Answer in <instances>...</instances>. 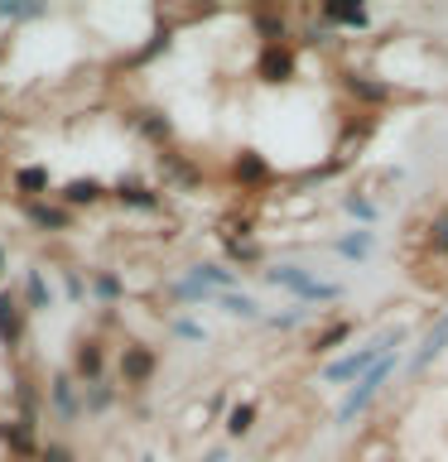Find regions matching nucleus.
<instances>
[{"label":"nucleus","mask_w":448,"mask_h":462,"mask_svg":"<svg viewBox=\"0 0 448 462\" xmlns=\"http://www.w3.org/2000/svg\"><path fill=\"white\" fill-rule=\"evenodd\" d=\"M400 342V332H386V337L381 342H371V346H357V352L352 356H342V361H332V366H328V381L332 385H338V381H352V375H367L371 366H376V361H381L386 356V346H396Z\"/></svg>","instance_id":"obj_1"},{"label":"nucleus","mask_w":448,"mask_h":462,"mask_svg":"<svg viewBox=\"0 0 448 462\" xmlns=\"http://www.w3.org/2000/svg\"><path fill=\"white\" fill-rule=\"evenodd\" d=\"M390 371H396V356H381V361H376V366H371V371H367V375H361V381L352 385V395H347V400H342V410H338L342 424H347V419H357V410H367L371 395L381 390V381H386Z\"/></svg>","instance_id":"obj_2"},{"label":"nucleus","mask_w":448,"mask_h":462,"mask_svg":"<svg viewBox=\"0 0 448 462\" xmlns=\"http://www.w3.org/2000/svg\"><path fill=\"white\" fill-rule=\"evenodd\" d=\"M270 280H275V284H285V289H294L299 299H338V289H332V284H318L313 274H303L299 265H280V270H270Z\"/></svg>","instance_id":"obj_3"},{"label":"nucleus","mask_w":448,"mask_h":462,"mask_svg":"<svg viewBox=\"0 0 448 462\" xmlns=\"http://www.w3.org/2000/svg\"><path fill=\"white\" fill-rule=\"evenodd\" d=\"M443 346H448V313H443L439 323L429 328V337H425V346H419V356H415V371H425L429 361H434V356L443 352Z\"/></svg>","instance_id":"obj_4"},{"label":"nucleus","mask_w":448,"mask_h":462,"mask_svg":"<svg viewBox=\"0 0 448 462\" xmlns=\"http://www.w3.org/2000/svg\"><path fill=\"white\" fill-rule=\"evenodd\" d=\"M121 371H126V381H150V371H154V356L145 352V346H126V356H121Z\"/></svg>","instance_id":"obj_5"},{"label":"nucleus","mask_w":448,"mask_h":462,"mask_svg":"<svg viewBox=\"0 0 448 462\" xmlns=\"http://www.w3.org/2000/svg\"><path fill=\"white\" fill-rule=\"evenodd\" d=\"M289 68H294V63H289V53L280 49V43H270L266 58H260V78H266V82H285Z\"/></svg>","instance_id":"obj_6"},{"label":"nucleus","mask_w":448,"mask_h":462,"mask_svg":"<svg viewBox=\"0 0 448 462\" xmlns=\"http://www.w3.org/2000/svg\"><path fill=\"white\" fill-rule=\"evenodd\" d=\"M0 342H5V346L20 342V313H14V299L10 294H0Z\"/></svg>","instance_id":"obj_7"},{"label":"nucleus","mask_w":448,"mask_h":462,"mask_svg":"<svg viewBox=\"0 0 448 462\" xmlns=\"http://www.w3.org/2000/svg\"><path fill=\"white\" fill-rule=\"evenodd\" d=\"M193 284H202V289H208V284L227 289V284H231V270H222V265H198V270H193Z\"/></svg>","instance_id":"obj_8"},{"label":"nucleus","mask_w":448,"mask_h":462,"mask_svg":"<svg viewBox=\"0 0 448 462\" xmlns=\"http://www.w3.org/2000/svg\"><path fill=\"white\" fill-rule=\"evenodd\" d=\"M68 202H97L101 198V183L97 179H78V183H68Z\"/></svg>","instance_id":"obj_9"},{"label":"nucleus","mask_w":448,"mask_h":462,"mask_svg":"<svg viewBox=\"0 0 448 462\" xmlns=\"http://www.w3.org/2000/svg\"><path fill=\"white\" fill-rule=\"evenodd\" d=\"M328 20H338V24H367V10L361 5H328Z\"/></svg>","instance_id":"obj_10"},{"label":"nucleus","mask_w":448,"mask_h":462,"mask_svg":"<svg viewBox=\"0 0 448 462\" xmlns=\"http://www.w3.org/2000/svg\"><path fill=\"white\" fill-rule=\"evenodd\" d=\"M251 424H256V410H251V404H237V410H231V419H227V429L237 433V439H241Z\"/></svg>","instance_id":"obj_11"},{"label":"nucleus","mask_w":448,"mask_h":462,"mask_svg":"<svg viewBox=\"0 0 448 462\" xmlns=\"http://www.w3.org/2000/svg\"><path fill=\"white\" fill-rule=\"evenodd\" d=\"M222 309L227 313H241V318H256V299H246V294H222Z\"/></svg>","instance_id":"obj_12"},{"label":"nucleus","mask_w":448,"mask_h":462,"mask_svg":"<svg viewBox=\"0 0 448 462\" xmlns=\"http://www.w3.org/2000/svg\"><path fill=\"white\" fill-rule=\"evenodd\" d=\"M24 188V193H39V188H49V169H20V179H14Z\"/></svg>","instance_id":"obj_13"},{"label":"nucleus","mask_w":448,"mask_h":462,"mask_svg":"<svg viewBox=\"0 0 448 462\" xmlns=\"http://www.w3.org/2000/svg\"><path fill=\"white\" fill-rule=\"evenodd\" d=\"M342 255H367L371 251V231H357V236H342V245H338Z\"/></svg>","instance_id":"obj_14"},{"label":"nucleus","mask_w":448,"mask_h":462,"mask_svg":"<svg viewBox=\"0 0 448 462\" xmlns=\"http://www.w3.org/2000/svg\"><path fill=\"white\" fill-rule=\"evenodd\" d=\"M29 303H34V309H43V303H49V284H43L39 270H29Z\"/></svg>","instance_id":"obj_15"},{"label":"nucleus","mask_w":448,"mask_h":462,"mask_svg":"<svg viewBox=\"0 0 448 462\" xmlns=\"http://www.w3.org/2000/svg\"><path fill=\"white\" fill-rule=\"evenodd\" d=\"M78 371H82V375H97V371H101V352H97L92 342H87L82 352H78Z\"/></svg>","instance_id":"obj_16"},{"label":"nucleus","mask_w":448,"mask_h":462,"mask_svg":"<svg viewBox=\"0 0 448 462\" xmlns=\"http://www.w3.org/2000/svg\"><path fill=\"white\" fill-rule=\"evenodd\" d=\"M116 198H121V202H130V208H154V193H145V188H121V193H116Z\"/></svg>","instance_id":"obj_17"},{"label":"nucleus","mask_w":448,"mask_h":462,"mask_svg":"<svg viewBox=\"0 0 448 462\" xmlns=\"http://www.w3.org/2000/svg\"><path fill=\"white\" fill-rule=\"evenodd\" d=\"M352 92H357V97H367V101H381V97H386V87H376V82H367V78H352Z\"/></svg>","instance_id":"obj_18"},{"label":"nucleus","mask_w":448,"mask_h":462,"mask_svg":"<svg viewBox=\"0 0 448 462\" xmlns=\"http://www.w3.org/2000/svg\"><path fill=\"white\" fill-rule=\"evenodd\" d=\"M237 173H246V179H266V164H260L256 154H246L241 164H237Z\"/></svg>","instance_id":"obj_19"},{"label":"nucleus","mask_w":448,"mask_h":462,"mask_svg":"<svg viewBox=\"0 0 448 462\" xmlns=\"http://www.w3.org/2000/svg\"><path fill=\"white\" fill-rule=\"evenodd\" d=\"M34 222H39V226H63L68 217H63V212H49V208H34Z\"/></svg>","instance_id":"obj_20"},{"label":"nucleus","mask_w":448,"mask_h":462,"mask_svg":"<svg viewBox=\"0 0 448 462\" xmlns=\"http://www.w3.org/2000/svg\"><path fill=\"white\" fill-rule=\"evenodd\" d=\"M53 400H58V410H72V385L68 381H53Z\"/></svg>","instance_id":"obj_21"},{"label":"nucleus","mask_w":448,"mask_h":462,"mask_svg":"<svg viewBox=\"0 0 448 462\" xmlns=\"http://www.w3.org/2000/svg\"><path fill=\"white\" fill-rule=\"evenodd\" d=\"M347 212H352V217H376V208H371L367 198H357V193L347 198Z\"/></svg>","instance_id":"obj_22"},{"label":"nucleus","mask_w":448,"mask_h":462,"mask_svg":"<svg viewBox=\"0 0 448 462\" xmlns=\"http://www.w3.org/2000/svg\"><path fill=\"white\" fill-rule=\"evenodd\" d=\"M342 337H347V323H338L332 332H323V337H318V352H328V346H332V342H342Z\"/></svg>","instance_id":"obj_23"},{"label":"nucleus","mask_w":448,"mask_h":462,"mask_svg":"<svg viewBox=\"0 0 448 462\" xmlns=\"http://www.w3.org/2000/svg\"><path fill=\"white\" fill-rule=\"evenodd\" d=\"M434 251H448V217L434 222Z\"/></svg>","instance_id":"obj_24"},{"label":"nucleus","mask_w":448,"mask_h":462,"mask_svg":"<svg viewBox=\"0 0 448 462\" xmlns=\"http://www.w3.org/2000/svg\"><path fill=\"white\" fill-rule=\"evenodd\" d=\"M116 289H121V284H116L111 274H107V280H97V294H107V299H116Z\"/></svg>","instance_id":"obj_25"},{"label":"nucleus","mask_w":448,"mask_h":462,"mask_svg":"<svg viewBox=\"0 0 448 462\" xmlns=\"http://www.w3.org/2000/svg\"><path fill=\"white\" fill-rule=\"evenodd\" d=\"M43 462H68V453H63V448H53V453L43 457Z\"/></svg>","instance_id":"obj_26"}]
</instances>
